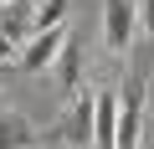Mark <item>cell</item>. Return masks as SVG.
Instances as JSON below:
<instances>
[{"instance_id":"6da1fadb","label":"cell","mask_w":154,"mask_h":149,"mask_svg":"<svg viewBox=\"0 0 154 149\" xmlns=\"http://www.w3.org/2000/svg\"><path fill=\"white\" fill-rule=\"evenodd\" d=\"M139 134H144V77L128 72L123 88H118V134H113V149H139Z\"/></svg>"},{"instance_id":"7a4b0ae2","label":"cell","mask_w":154,"mask_h":149,"mask_svg":"<svg viewBox=\"0 0 154 149\" xmlns=\"http://www.w3.org/2000/svg\"><path fill=\"white\" fill-rule=\"evenodd\" d=\"M67 36H72L67 26H51V31H36V36H31V41L21 46V57H16V62H21L26 72H46V67H51V62L62 57Z\"/></svg>"},{"instance_id":"3957f363","label":"cell","mask_w":154,"mask_h":149,"mask_svg":"<svg viewBox=\"0 0 154 149\" xmlns=\"http://www.w3.org/2000/svg\"><path fill=\"white\" fill-rule=\"evenodd\" d=\"M134 31H139V16H134V0H108V5H103V41H108L113 51H128Z\"/></svg>"},{"instance_id":"277c9868","label":"cell","mask_w":154,"mask_h":149,"mask_svg":"<svg viewBox=\"0 0 154 149\" xmlns=\"http://www.w3.org/2000/svg\"><path fill=\"white\" fill-rule=\"evenodd\" d=\"M118 134V93H98L93 98V149H113Z\"/></svg>"},{"instance_id":"5b68a950","label":"cell","mask_w":154,"mask_h":149,"mask_svg":"<svg viewBox=\"0 0 154 149\" xmlns=\"http://www.w3.org/2000/svg\"><path fill=\"white\" fill-rule=\"evenodd\" d=\"M62 139L67 144H93V98L72 103V113L62 118Z\"/></svg>"},{"instance_id":"8992f818","label":"cell","mask_w":154,"mask_h":149,"mask_svg":"<svg viewBox=\"0 0 154 149\" xmlns=\"http://www.w3.org/2000/svg\"><path fill=\"white\" fill-rule=\"evenodd\" d=\"M31 123L21 113H0V149H31Z\"/></svg>"},{"instance_id":"52a82bcc","label":"cell","mask_w":154,"mask_h":149,"mask_svg":"<svg viewBox=\"0 0 154 149\" xmlns=\"http://www.w3.org/2000/svg\"><path fill=\"white\" fill-rule=\"evenodd\" d=\"M67 5H72V0H46L41 11H31V36H36V31H51V26H62V21H67Z\"/></svg>"},{"instance_id":"ba28073f","label":"cell","mask_w":154,"mask_h":149,"mask_svg":"<svg viewBox=\"0 0 154 149\" xmlns=\"http://www.w3.org/2000/svg\"><path fill=\"white\" fill-rule=\"evenodd\" d=\"M77 57H82V51H77V41L67 36V46H62V57L51 62V67H57V82H62V88H72V82H77V67H82Z\"/></svg>"},{"instance_id":"9c48e42d","label":"cell","mask_w":154,"mask_h":149,"mask_svg":"<svg viewBox=\"0 0 154 149\" xmlns=\"http://www.w3.org/2000/svg\"><path fill=\"white\" fill-rule=\"evenodd\" d=\"M134 16H139V31L154 36V0H134Z\"/></svg>"},{"instance_id":"30bf717a","label":"cell","mask_w":154,"mask_h":149,"mask_svg":"<svg viewBox=\"0 0 154 149\" xmlns=\"http://www.w3.org/2000/svg\"><path fill=\"white\" fill-rule=\"evenodd\" d=\"M0 62H16V41H5V36H0Z\"/></svg>"},{"instance_id":"8fae6325","label":"cell","mask_w":154,"mask_h":149,"mask_svg":"<svg viewBox=\"0 0 154 149\" xmlns=\"http://www.w3.org/2000/svg\"><path fill=\"white\" fill-rule=\"evenodd\" d=\"M139 149H154V144H139Z\"/></svg>"}]
</instances>
